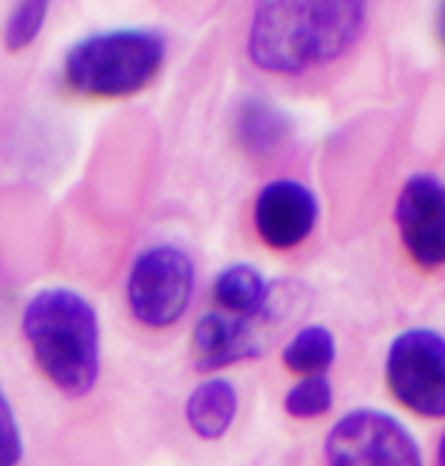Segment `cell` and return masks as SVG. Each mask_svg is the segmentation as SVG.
<instances>
[{"instance_id": "obj_16", "label": "cell", "mask_w": 445, "mask_h": 466, "mask_svg": "<svg viewBox=\"0 0 445 466\" xmlns=\"http://www.w3.org/2000/svg\"><path fill=\"white\" fill-rule=\"evenodd\" d=\"M25 461V436L6 388L0 385V466H18Z\"/></svg>"}, {"instance_id": "obj_14", "label": "cell", "mask_w": 445, "mask_h": 466, "mask_svg": "<svg viewBox=\"0 0 445 466\" xmlns=\"http://www.w3.org/2000/svg\"><path fill=\"white\" fill-rule=\"evenodd\" d=\"M333 397H337V390H333L330 376H300L285 390L282 406L297 421H309V418H321L330 412Z\"/></svg>"}, {"instance_id": "obj_7", "label": "cell", "mask_w": 445, "mask_h": 466, "mask_svg": "<svg viewBox=\"0 0 445 466\" xmlns=\"http://www.w3.org/2000/svg\"><path fill=\"white\" fill-rule=\"evenodd\" d=\"M282 303H288V297L282 291L279 300V288H276L273 303L261 315H255V319H234V315H225L218 309L203 312L191 330L194 367L200 372H218L237 367L243 360L261 358L276 328L288 319V309Z\"/></svg>"}, {"instance_id": "obj_6", "label": "cell", "mask_w": 445, "mask_h": 466, "mask_svg": "<svg viewBox=\"0 0 445 466\" xmlns=\"http://www.w3.org/2000/svg\"><path fill=\"white\" fill-rule=\"evenodd\" d=\"M324 466H424V458L400 418L382 409H351L324 436Z\"/></svg>"}, {"instance_id": "obj_18", "label": "cell", "mask_w": 445, "mask_h": 466, "mask_svg": "<svg viewBox=\"0 0 445 466\" xmlns=\"http://www.w3.org/2000/svg\"><path fill=\"white\" fill-rule=\"evenodd\" d=\"M437 466H445V431H442L440 445H437Z\"/></svg>"}, {"instance_id": "obj_11", "label": "cell", "mask_w": 445, "mask_h": 466, "mask_svg": "<svg viewBox=\"0 0 445 466\" xmlns=\"http://www.w3.org/2000/svg\"><path fill=\"white\" fill-rule=\"evenodd\" d=\"M276 288L255 264H228L212 279V303L234 319H255L273 303Z\"/></svg>"}, {"instance_id": "obj_12", "label": "cell", "mask_w": 445, "mask_h": 466, "mask_svg": "<svg viewBox=\"0 0 445 466\" xmlns=\"http://www.w3.org/2000/svg\"><path fill=\"white\" fill-rule=\"evenodd\" d=\"M237 143L255 157H270L291 139V118L264 97H246L234 116Z\"/></svg>"}, {"instance_id": "obj_17", "label": "cell", "mask_w": 445, "mask_h": 466, "mask_svg": "<svg viewBox=\"0 0 445 466\" xmlns=\"http://www.w3.org/2000/svg\"><path fill=\"white\" fill-rule=\"evenodd\" d=\"M437 34L445 46V0H440V9H437Z\"/></svg>"}, {"instance_id": "obj_1", "label": "cell", "mask_w": 445, "mask_h": 466, "mask_svg": "<svg viewBox=\"0 0 445 466\" xmlns=\"http://www.w3.org/2000/svg\"><path fill=\"white\" fill-rule=\"evenodd\" d=\"M369 0H255L248 58L273 76H300L342 58L367 25Z\"/></svg>"}, {"instance_id": "obj_15", "label": "cell", "mask_w": 445, "mask_h": 466, "mask_svg": "<svg viewBox=\"0 0 445 466\" xmlns=\"http://www.w3.org/2000/svg\"><path fill=\"white\" fill-rule=\"evenodd\" d=\"M52 0H15L13 13L4 25V46L6 52H25L43 34L46 18H49Z\"/></svg>"}, {"instance_id": "obj_9", "label": "cell", "mask_w": 445, "mask_h": 466, "mask_svg": "<svg viewBox=\"0 0 445 466\" xmlns=\"http://www.w3.org/2000/svg\"><path fill=\"white\" fill-rule=\"evenodd\" d=\"M319 198L297 179L267 182L255 198V233L273 251H291L303 246L319 225Z\"/></svg>"}, {"instance_id": "obj_13", "label": "cell", "mask_w": 445, "mask_h": 466, "mask_svg": "<svg viewBox=\"0 0 445 466\" xmlns=\"http://www.w3.org/2000/svg\"><path fill=\"white\" fill-rule=\"evenodd\" d=\"M337 363V337L324 324H306L282 346V367L300 376H328Z\"/></svg>"}, {"instance_id": "obj_2", "label": "cell", "mask_w": 445, "mask_h": 466, "mask_svg": "<svg viewBox=\"0 0 445 466\" xmlns=\"http://www.w3.org/2000/svg\"><path fill=\"white\" fill-rule=\"evenodd\" d=\"M22 339L40 376L70 400L88 397L104 370V330L95 303L76 288L49 285L22 306Z\"/></svg>"}, {"instance_id": "obj_4", "label": "cell", "mask_w": 445, "mask_h": 466, "mask_svg": "<svg viewBox=\"0 0 445 466\" xmlns=\"http://www.w3.org/2000/svg\"><path fill=\"white\" fill-rule=\"evenodd\" d=\"M197 267L182 246L155 242L131 260L125 276V303L146 330H170L191 309Z\"/></svg>"}, {"instance_id": "obj_5", "label": "cell", "mask_w": 445, "mask_h": 466, "mask_svg": "<svg viewBox=\"0 0 445 466\" xmlns=\"http://www.w3.org/2000/svg\"><path fill=\"white\" fill-rule=\"evenodd\" d=\"M391 397L419 418H445V337L433 328H406L385 354Z\"/></svg>"}, {"instance_id": "obj_8", "label": "cell", "mask_w": 445, "mask_h": 466, "mask_svg": "<svg viewBox=\"0 0 445 466\" xmlns=\"http://www.w3.org/2000/svg\"><path fill=\"white\" fill-rule=\"evenodd\" d=\"M394 221L415 267L424 273L445 267V182L440 176H410L397 194Z\"/></svg>"}, {"instance_id": "obj_10", "label": "cell", "mask_w": 445, "mask_h": 466, "mask_svg": "<svg viewBox=\"0 0 445 466\" xmlns=\"http://www.w3.org/2000/svg\"><path fill=\"white\" fill-rule=\"evenodd\" d=\"M239 415V390L225 376H209L191 388L185 400V424L197 440L216 442L230 433Z\"/></svg>"}, {"instance_id": "obj_3", "label": "cell", "mask_w": 445, "mask_h": 466, "mask_svg": "<svg viewBox=\"0 0 445 466\" xmlns=\"http://www.w3.org/2000/svg\"><path fill=\"white\" fill-rule=\"evenodd\" d=\"M167 61L161 34L146 27L91 34L64 55V82L73 95L91 100H122L146 91Z\"/></svg>"}]
</instances>
